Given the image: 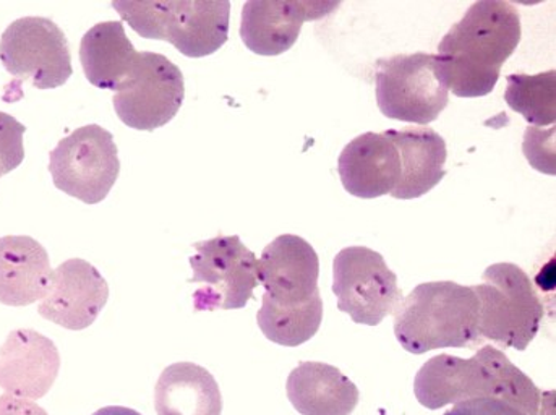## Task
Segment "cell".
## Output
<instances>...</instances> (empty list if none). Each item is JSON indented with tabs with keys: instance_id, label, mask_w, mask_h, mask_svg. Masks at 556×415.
Returning <instances> with one entry per match:
<instances>
[{
	"instance_id": "1",
	"label": "cell",
	"mask_w": 556,
	"mask_h": 415,
	"mask_svg": "<svg viewBox=\"0 0 556 415\" xmlns=\"http://www.w3.org/2000/svg\"><path fill=\"white\" fill-rule=\"evenodd\" d=\"M521 16L506 2H476L439 46L440 75L457 98H482L521 42Z\"/></svg>"
},
{
	"instance_id": "2",
	"label": "cell",
	"mask_w": 556,
	"mask_h": 415,
	"mask_svg": "<svg viewBox=\"0 0 556 415\" xmlns=\"http://www.w3.org/2000/svg\"><path fill=\"white\" fill-rule=\"evenodd\" d=\"M414 393L430 411L490 398L526 415H539L542 400L534 381L493 345H482L470 359L450 354L430 359L417 372Z\"/></svg>"
},
{
	"instance_id": "3",
	"label": "cell",
	"mask_w": 556,
	"mask_h": 415,
	"mask_svg": "<svg viewBox=\"0 0 556 415\" xmlns=\"http://www.w3.org/2000/svg\"><path fill=\"white\" fill-rule=\"evenodd\" d=\"M394 335L416 355L443 348H477L482 339L476 291L453 281L417 286L397 307Z\"/></svg>"
},
{
	"instance_id": "4",
	"label": "cell",
	"mask_w": 556,
	"mask_h": 415,
	"mask_svg": "<svg viewBox=\"0 0 556 415\" xmlns=\"http://www.w3.org/2000/svg\"><path fill=\"white\" fill-rule=\"evenodd\" d=\"M135 33L187 58L215 54L229 38L230 2H112Z\"/></svg>"
},
{
	"instance_id": "5",
	"label": "cell",
	"mask_w": 556,
	"mask_h": 415,
	"mask_svg": "<svg viewBox=\"0 0 556 415\" xmlns=\"http://www.w3.org/2000/svg\"><path fill=\"white\" fill-rule=\"evenodd\" d=\"M472 288L479 299L482 342L526 351L541 329L545 307L525 269L496 263L483 273L482 285Z\"/></svg>"
},
{
	"instance_id": "6",
	"label": "cell",
	"mask_w": 556,
	"mask_h": 415,
	"mask_svg": "<svg viewBox=\"0 0 556 415\" xmlns=\"http://www.w3.org/2000/svg\"><path fill=\"white\" fill-rule=\"evenodd\" d=\"M375 88L381 114L419 125L437 121L445 111L450 95L437 55L427 52L378 61Z\"/></svg>"
},
{
	"instance_id": "7",
	"label": "cell",
	"mask_w": 556,
	"mask_h": 415,
	"mask_svg": "<svg viewBox=\"0 0 556 415\" xmlns=\"http://www.w3.org/2000/svg\"><path fill=\"white\" fill-rule=\"evenodd\" d=\"M49 173L54 186L67 196L87 205L103 202L121 173L111 131L91 124L62 138L49 154Z\"/></svg>"
},
{
	"instance_id": "8",
	"label": "cell",
	"mask_w": 556,
	"mask_h": 415,
	"mask_svg": "<svg viewBox=\"0 0 556 415\" xmlns=\"http://www.w3.org/2000/svg\"><path fill=\"white\" fill-rule=\"evenodd\" d=\"M190 256L193 276L189 282L202 288L193 292L195 312L243 309L258 282V259L243 246L239 236L215 237L193 243Z\"/></svg>"
},
{
	"instance_id": "9",
	"label": "cell",
	"mask_w": 556,
	"mask_h": 415,
	"mask_svg": "<svg viewBox=\"0 0 556 415\" xmlns=\"http://www.w3.org/2000/svg\"><path fill=\"white\" fill-rule=\"evenodd\" d=\"M0 62L20 84L31 81L38 90L62 87L74 74L64 32L45 16H23L3 32Z\"/></svg>"
},
{
	"instance_id": "10",
	"label": "cell",
	"mask_w": 556,
	"mask_h": 415,
	"mask_svg": "<svg viewBox=\"0 0 556 415\" xmlns=\"http://www.w3.org/2000/svg\"><path fill=\"white\" fill-rule=\"evenodd\" d=\"M333 292L339 311L358 325H380L403 302L396 273L367 247H348L334 256Z\"/></svg>"
},
{
	"instance_id": "11",
	"label": "cell",
	"mask_w": 556,
	"mask_h": 415,
	"mask_svg": "<svg viewBox=\"0 0 556 415\" xmlns=\"http://www.w3.org/2000/svg\"><path fill=\"white\" fill-rule=\"evenodd\" d=\"M115 112L127 127L153 131L169 124L186 97L184 75L156 52H138L127 80L114 91Z\"/></svg>"
},
{
	"instance_id": "12",
	"label": "cell",
	"mask_w": 556,
	"mask_h": 415,
	"mask_svg": "<svg viewBox=\"0 0 556 415\" xmlns=\"http://www.w3.org/2000/svg\"><path fill=\"white\" fill-rule=\"evenodd\" d=\"M318 276L320 260L314 247L292 234L273 240L258 260V282L265 288L263 302L273 307H324Z\"/></svg>"
},
{
	"instance_id": "13",
	"label": "cell",
	"mask_w": 556,
	"mask_h": 415,
	"mask_svg": "<svg viewBox=\"0 0 556 415\" xmlns=\"http://www.w3.org/2000/svg\"><path fill=\"white\" fill-rule=\"evenodd\" d=\"M110 301V286L91 263L72 259L52 272L48 294L39 304L42 318L81 331L97 322Z\"/></svg>"
},
{
	"instance_id": "14",
	"label": "cell",
	"mask_w": 556,
	"mask_h": 415,
	"mask_svg": "<svg viewBox=\"0 0 556 415\" xmlns=\"http://www.w3.org/2000/svg\"><path fill=\"white\" fill-rule=\"evenodd\" d=\"M61 370L58 345L35 329H15L0 348V388L13 397L41 400Z\"/></svg>"
},
{
	"instance_id": "15",
	"label": "cell",
	"mask_w": 556,
	"mask_h": 415,
	"mask_svg": "<svg viewBox=\"0 0 556 415\" xmlns=\"http://www.w3.org/2000/svg\"><path fill=\"white\" fill-rule=\"evenodd\" d=\"M336 7L338 2H247L240 38L253 54H285L298 41L305 22L324 18Z\"/></svg>"
},
{
	"instance_id": "16",
	"label": "cell",
	"mask_w": 556,
	"mask_h": 415,
	"mask_svg": "<svg viewBox=\"0 0 556 415\" xmlns=\"http://www.w3.org/2000/svg\"><path fill=\"white\" fill-rule=\"evenodd\" d=\"M338 173L345 192L357 199L388 196L401 180V160L388 131L361 135L339 154Z\"/></svg>"
},
{
	"instance_id": "17",
	"label": "cell",
	"mask_w": 556,
	"mask_h": 415,
	"mask_svg": "<svg viewBox=\"0 0 556 415\" xmlns=\"http://www.w3.org/2000/svg\"><path fill=\"white\" fill-rule=\"evenodd\" d=\"M52 278L48 252L28 236L0 239V304L26 307L42 301Z\"/></svg>"
},
{
	"instance_id": "18",
	"label": "cell",
	"mask_w": 556,
	"mask_h": 415,
	"mask_svg": "<svg viewBox=\"0 0 556 415\" xmlns=\"http://www.w3.org/2000/svg\"><path fill=\"white\" fill-rule=\"evenodd\" d=\"M387 131L401 160V180L391 197L414 200L435 189L446 174L445 138L427 127Z\"/></svg>"
},
{
	"instance_id": "19",
	"label": "cell",
	"mask_w": 556,
	"mask_h": 415,
	"mask_svg": "<svg viewBox=\"0 0 556 415\" xmlns=\"http://www.w3.org/2000/svg\"><path fill=\"white\" fill-rule=\"evenodd\" d=\"M289 401L302 415H351L358 390L344 374L324 362H302L286 383Z\"/></svg>"
},
{
	"instance_id": "20",
	"label": "cell",
	"mask_w": 556,
	"mask_h": 415,
	"mask_svg": "<svg viewBox=\"0 0 556 415\" xmlns=\"http://www.w3.org/2000/svg\"><path fill=\"white\" fill-rule=\"evenodd\" d=\"M154 410L157 415H222V390L206 368L179 362L157 378Z\"/></svg>"
},
{
	"instance_id": "21",
	"label": "cell",
	"mask_w": 556,
	"mask_h": 415,
	"mask_svg": "<svg viewBox=\"0 0 556 415\" xmlns=\"http://www.w3.org/2000/svg\"><path fill=\"white\" fill-rule=\"evenodd\" d=\"M137 55L121 22L98 23L81 39L85 77L101 90H117L130 75Z\"/></svg>"
},
{
	"instance_id": "22",
	"label": "cell",
	"mask_w": 556,
	"mask_h": 415,
	"mask_svg": "<svg viewBox=\"0 0 556 415\" xmlns=\"http://www.w3.org/2000/svg\"><path fill=\"white\" fill-rule=\"evenodd\" d=\"M505 101L534 127L554 125L556 121V72L509 75Z\"/></svg>"
},
{
	"instance_id": "23",
	"label": "cell",
	"mask_w": 556,
	"mask_h": 415,
	"mask_svg": "<svg viewBox=\"0 0 556 415\" xmlns=\"http://www.w3.org/2000/svg\"><path fill=\"white\" fill-rule=\"evenodd\" d=\"M26 127L15 117L0 111V173L9 174L15 171L25 160L23 135Z\"/></svg>"
},
{
	"instance_id": "24",
	"label": "cell",
	"mask_w": 556,
	"mask_h": 415,
	"mask_svg": "<svg viewBox=\"0 0 556 415\" xmlns=\"http://www.w3.org/2000/svg\"><path fill=\"white\" fill-rule=\"evenodd\" d=\"M443 415H526L516 407L509 406L505 401L490 400H469L457 403L453 410L447 411Z\"/></svg>"
},
{
	"instance_id": "25",
	"label": "cell",
	"mask_w": 556,
	"mask_h": 415,
	"mask_svg": "<svg viewBox=\"0 0 556 415\" xmlns=\"http://www.w3.org/2000/svg\"><path fill=\"white\" fill-rule=\"evenodd\" d=\"M0 415H49L41 406L28 398L2 394L0 397Z\"/></svg>"
},
{
	"instance_id": "26",
	"label": "cell",
	"mask_w": 556,
	"mask_h": 415,
	"mask_svg": "<svg viewBox=\"0 0 556 415\" xmlns=\"http://www.w3.org/2000/svg\"><path fill=\"white\" fill-rule=\"evenodd\" d=\"M91 415H141L137 413V411L130 410V407H122V406H110L103 407V410L97 411V413Z\"/></svg>"
},
{
	"instance_id": "27",
	"label": "cell",
	"mask_w": 556,
	"mask_h": 415,
	"mask_svg": "<svg viewBox=\"0 0 556 415\" xmlns=\"http://www.w3.org/2000/svg\"><path fill=\"white\" fill-rule=\"evenodd\" d=\"M0 177H2V173H0Z\"/></svg>"
}]
</instances>
